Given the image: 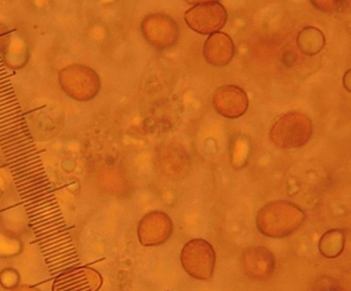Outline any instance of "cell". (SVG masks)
Listing matches in <instances>:
<instances>
[{
    "label": "cell",
    "mask_w": 351,
    "mask_h": 291,
    "mask_svg": "<svg viewBox=\"0 0 351 291\" xmlns=\"http://www.w3.org/2000/svg\"><path fill=\"white\" fill-rule=\"evenodd\" d=\"M301 207L288 201H274L264 205L256 217V227L266 237L280 238L293 233L304 223Z\"/></svg>",
    "instance_id": "cell-1"
},
{
    "label": "cell",
    "mask_w": 351,
    "mask_h": 291,
    "mask_svg": "<svg viewBox=\"0 0 351 291\" xmlns=\"http://www.w3.org/2000/svg\"><path fill=\"white\" fill-rule=\"evenodd\" d=\"M313 134V123L301 112H289L281 116L271 128L269 137L274 145L284 150L307 144Z\"/></svg>",
    "instance_id": "cell-2"
},
{
    "label": "cell",
    "mask_w": 351,
    "mask_h": 291,
    "mask_svg": "<svg viewBox=\"0 0 351 291\" xmlns=\"http://www.w3.org/2000/svg\"><path fill=\"white\" fill-rule=\"evenodd\" d=\"M180 260L183 268L193 278L208 280L213 276L217 255L208 241L197 238L187 242Z\"/></svg>",
    "instance_id": "cell-3"
},
{
    "label": "cell",
    "mask_w": 351,
    "mask_h": 291,
    "mask_svg": "<svg viewBox=\"0 0 351 291\" xmlns=\"http://www.w3.org/2000/svg\"><path fill=\"white\" fill-rule=\"evenodd\" d=\"M185 21L194 32L213 34L223 29L228 21V12L220 2H199L187 10Z\"/></svg>",
    "instance_id": "cell-4"
},
{
    "label": "cell",
    "mask_w": 351,
    "mask_h": 291,
    "mask_svg": "<svg viewBox=\"0 0 351 291\" xmlns=\"http://www.w3.org/2000/svg\"><path fill=\"white\" fill-rule=\"evenodd\" d=\"M212 105L219 115L236 119L247 112L249 100L246 92L237 86L226 85L215 89Z\"/></svg>",
    "instance_id": "cell-5"
},
{
    "label": "cell",
    "mask_w": 351,
    "mask_h": 291,
    "mask_svg": "<svg viewBox=\"0 0 351 291\" xmlns=\"http://www.w3.org/2000/svg\"><path fill=\"white\" fill-rule=\"evenodd\" d=\"M241 263L245 275L256 280L269 279L276 269L273 253L262 246L246 249L243 253Z\"/></svg>",
    "instance_id": "cell-6"
},
{
    "label": "cell",
    "mask_w": 351,
    "mask_h": 291,
    "mask_svg": "<svg viewBox=\"0 0 351 291\" xmlns=\"http://www.w3.org/2000/svg\"><path fill=\"white\" fill-rule=\"evenodd\" d=\"M203 53L208 64L224 67L234 58V41L227 34L218 32L211 34L205 41Z\"/></svg>",
    "instance_id": "cell-7"
},
{
    "label": "cell",
    "mask_w": 351,
    "mask_h": 291,
    "mask_svg": "<svg viewBox=\"0 0 351 291\" xmlns=\"http://www.w3.org/2000/svg\"><path fill=\"white\" fill-rule=\"evenodd\" d=\"M147 223V236L145 244L158 245L168 240L173 231L171 219L166 214L154 212L145 217Z\"/></svg>",
    "instance_id": "cell-8"
},
{
    "label": "cell",
    "mask_w": 351,
    "mask_h": 291,
    "mask_svg": "<svg viewBox=\"0 0 351 291\" xmlns=\"http://www.w3.org/2000/svg\"><path fill=\"white\" fill-rule=\"evenodd\" d=\"M297 43L302 53L307 56H315L324 48L326 37L317 27H305L298 34Z\"/></svg>",
    "instance_id": "cell-9"
},
{
    "label": "cell",
    "mask_w": 351,
    "mask_h": 291,
    "mask_svg": "<svg viewBox=\"0 0 351 291\" xmlns=\"http://www.w3.org/2000/svg\"><path fill=\"white\" fill-rule=\"evenodd\" d=\"M345 244V231L341 229H332L322 236L319 242V249L324 257L333 259L342 254Z\"/></svg>",
    "instance_id": "cell-10"
},
{
    "label": "cell",
    "mask_w": 351,
    "mask_h": 291,
    "mask_svg": "<svg viewBox=\"0 0 351 291\" xmlns=\"http://www.w3.org/2000/svg\"><path fill=\"white\" fill-rule=\"evenodd\" d=\"M313 291H343L342 287L339 286L336 280L329 278V277H323L316 282Z\"/></svg>",
    "instance_id": "cell-11"
},
{
    "label": "cell",
    "mask_w": 351,
    "mask_h": 291,
    "mask_svg": "<svg viewBox=\"0 0 351 291\" xmlns=\"http://www.w3.org/2000/svg\"><path fill=\"white\" fill-rule=\"evenodd\" d=\"M316 8L322 10V12H336L337 10L340 8L339 5L342 3L333 2V1H325V2H312Z\"/></svg>",
    "instance_id": "cell-12"
},
{
    "label": "cell",
    "mask_w": 351,
    "mask_h": 291,
    "mask_svg": "<svg viewBox=\"0 0 351 291\" xmlns=\"http://www.w3.org/2000/svg\"><path fill=\"white\" fill-rule=\"evenodd\" d=\"M343 84L347 91L350 92V71H347L343 78Z\"/></svg>",
    "instance_id": "cell-13"
},
{
    "label": "cell",
    "mask_w": 351,
    "mask_h": 291,
    "mask_svg": "<svg viewBox=\"0 0 351 291\" xmlns=\"http://www.w3.org/2000/svg\"><path fill=\"white\" fill-rule=\"evenodd\" d=\"M43 180H45V179H43ZM40 181H41V180H40ZM40 181H38V182H40ZM36 183H37V182H36ZM33 184H34V183H33ZM31 185H32V184H31ZM29 186H30V185H29ZM24 187H25V186H24ZM22 188H23V187H22ZM19 189H20V188H19Z\"/></svg>",
    "instance_id": "cell-14"
}]
</instances>
